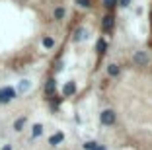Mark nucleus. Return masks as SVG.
Instances as JSON below:
<instances>
[{
	"label": "nucleus",
	"mask_w": 152,
	"mask_h": 150,
	"mask_svg": "<svg viewBox=\"0 0 152 150\" xmlns=\"http://www.w3.org/2000/svg\"><path fill=\"white\" fill-rule=\"evenodd\" d=\"M99 121H102V125H105V127H111V125H115V121H117L115 111H111V109H103L102 113H99Z\"/></svg>",
	"instance_id": "obj_1"
},
{
	"label": "nucleus",
	"mask_w": 152,
	"mask_h": 150,
	"mask_svg": "<svg viewBox=\"0 0 152 150\" xmlns=\"http://www.w3.org/2000/svg\"><path fill=\"white\" fill-rule=\"evenodd\" d=\"M113 26H115V16L109 12V14H105V16L102 18V31L109 33V31L113 29Z\"/></svg>",
	"instance_id": "obj_2"
},
{
	"label": "nucleus",
	"mask_w": 152,
	"mask_h": 150,
	"mask_svg": "<svg viewBox=\"0 0 152 150\" xmlns=\"http://www.w3.org/2000/svg\"><path fill=\"white\" fill-rule=\"evenodd\" d=\"M148 61H150V57H148L146 51H137V53L133 55V62L137 66H146Z\"/></svg>",
	"instance_id": "obj_3"
},
{
	"label": "nucleus",
	"mask_w": 152,
	"mask_h": 150,
	"mask_svg": "<svg viewBox=\"0 0 152 150\" xmlns=\"http://www.w3.org/2000/svg\"><path fill=\"white\" fill-rule=\"evenodd\" d=\"M14 97H16V90L14 88H0V103H8Z\"/></svg>",
	"instance_id": "obj_4"
},
{
	"label": "nucleus",
	"mask_w": 152,
	"mask_h": 150,
	"mask_svg": "<svg viewBox=\"0 0 152 150\" xmlns=\"http://www.w3.org/2000/svg\"><path fill=\"white\" fill-rule=\"evenodd\" d=\"M105 49H107V41L103 39V37H99L98 43H96V51H98L99 57H103V55H105Z\"/></svg>",
	"instance_id": "obj_5"
},
{
	"label": "nucleus",
	"mask_w": 152,
	"mask_h": 150,
	"mask_svg": "<svg viewBox=\"0 0 152 150\" xmlns=\"http://www.w3.org/2000/svg\"><path fill=\"white\" fill-rule=\"evenodd\" d=\"M55 90H57V82H55V78H49L47 84H45V94L47 96H55Z\"/></svg>",
	"instance_id": "obj_6"
},
{
	"label": "nucleus",
	"mask_w": 152,
	"mask_h": 150,
	"mask_svg": "<svg viewBox=\"0 0 152 150\" xmlns=\"http://www.w3.org/2000/svg\"><path fill=\"white\" fill-rule=\"evenodd\" d=\"M107 74L111 76V78L119 76V74H121V66H119V64H115V62H111V64L107 66Z\"/></svg>",
	"instance_id": "obj_7"
},
{
	"label": "nucleus",
	"mask_w": 152,
	"mask_h": 150,
	"mask_svg": "<svg viewBox=\"0 0 152 150\" xmlns=\"http://www.w3.org/2000/svg\"><path fill=\"white\" fill-rule=\"evenodd\" d=\"M64 140V135H63V132H57V135H53V137H51L49 138V144H58V142H63Z\"/></svg>",
	"instance_id": "obj_8"
},
{
	"label": "nucleus",
	"mask_w": 152,
	"mask_h": 150,
	"mask_svg": "<svg viewBox=\"0 0 152 150\" xmlns=\"http://www.w3.org/2000/svg\"><path fill=\"white\" fill-rule=\"evenodd\" d=\"M86 35H88V33H86V29H84V27H78V29L74 31V41H82Z\"/></svg>",
	"instance_id": "obj_9"
},
{
	"label": "nucleus",
	"mask_w": 152,
	"mask_h": 150,
	"mask_svg": "<svg viewBox=\"0 0 152 150\" xmlns=\"http://www.w3.org/2000/svg\"><path fill=\"white\" fill-rule=\"evenodd\" d=\"M76 92V86L72 84V82H68L66 86H64V96H70V94H74Z\"/></svg>",
	"instance_id": "obj_10"
},
{
	"label": "nucleus",
	"mask_w": 152,
	"mask_h": 150,
	"mask_svg": "<svg viewBox=\"0 0 152 150\" xmlns=\"http://www.w3.org/2000/svg\"><path fill=\"white\" fill-rule=\"evenodd\" d=\"M55 20H63L64 18V8H61V6H58V8H55Z\"/></svg>",
	"instance_id": "obj_11"
},
{
	"label": "nucleus",
	"mask_w": 152,
	"mask_h": 150,
	"mask_svg": "<svg viewBox=\"0 0 152 150\" xmlns=\"http://www.w3.org/2000/svg\"><path fill=\"white\" fill-rule=\"evenodd\" d=\"M23 125H26V117H20V119L14 123V129H16V131H22Z\"/></svg>",
	"instance_id": "obj_12"
},
{
	"label": "nucleus",
	"mask_w": 152,
	"mask_h": 150,
	"mask_svg": "<svg viewBox=\"0 0 152 150\" xmlns=\"http://www.w3.org/2000/svg\"><path fill=\"white\" fill-rule=\"evenodd\" d=\"M102 2H103V6H105L107 10H113L117 6V0H102Z\"/></svg>",
	"instance_id": "obj_13"
},
{
	"label": "nucleus",
	"mask_w": 152,
	"mask_h": 150,
	"mask_svg": "<svg viewBox=\"0 0 152 150\" xmlns=\"http://www.w3.org/2000/svg\"><path fill=\"white\" fill-rule=\"evenodd\" d=\"M55 45V41H53V37H43V47H47V49H51Z\"/></svg>",
	"instance_id": "obj_14"
},
{
	"label": "nucleus",
	"mask_w": 152,
	"mask_h": 150,
	"mask_svg": "<svg viewBox=\"0 0 152 150\" xmlns=\"http://www.w3.org/2000/svg\"><path fill=\"white\" fill-rule=\"evenodd\" d=\"M41 132H43V127H41V125H33V132H31L33 137H39Z\"/></svg>",
	"instance_id": "obj_15"
},
{
	"label": "nucleus",
	"mask_w": 152,
	"mask_h": 150,
	"mask_svg": "<svg viewBox=\"0 0 152 150\" xmlns=\"http://www.w3.org/2000/svg\"><path fill=\"white\" fill-rule=\"evenodd\" d=\"M96 146H98V142H92V140H90V142H86V144H84V150H94Z\"/></svg>",
	"instance_id": "obj_16"
},
{
	"label": "nucleus",
	"mask_w": 152,
	"mask_h": 150,
	"mask_svg": "<svg viewBox=\"0 0 152 150\" xmlns=\"http://www.w3.org/2000/svg\"><path fill=\"white\" fill-rule=\"evenodd\" d=\"M76 4L82 8H90V0H76Z\"/></svg>",
	"instance_id": "obj_17"
},
{
	"label": "nucleus",
	"mask_w": 152,
	"mask_h": 150,
	"mask_svg": "<svg viewBox=\"0 0 152 150\" xmlns=\"http://www.w3.org/2000/svg\"><path fill=\"white\" fill-rule=\"evenodd\" d=\"M27 88H29V82H27V80H23L22 84H20V92H26Z\"/></svg>",
	"instance_id": "obj_18"
},
{
	"label": "nucleus",
	"mask_w": 152,
	"mask_h": 150,
	"mask_svg": "<svg viewBox=\"0 0 152 150\" xmlns=\"http://www.w3.org/2000/svg\"><path fill=\"white\" fill-rule=\"evenodd\" d=\"M129 2H131V0H119V4L123 6V8H125V6H129Z\"/></svg>",
	"instance_id": "obj_19"
},
{
	"label": "nucleus",
	"mask_w": 152,
	"mask_h": 150,
	"mask_svg": "<svg viewBox=\"0 0 152 150\" xmlns=\"http://www.w3.org/2000/svg\"><path fill=\"white\" fill-rule=\"evenodd\" d=\"M94 150H105V148H103V146H96Z\"/></svg>",
	"instance_id": "obj_20"
},
{
	"label": "nucleus",
	"mask_w": 152,
	"mask_h": 150,
	"mask_svg": "<svg viewBox=\"0 0 152 150\" xmlns=\"http://www.w3.org/2000/svg\"><path fill=\"white\" fill-rule=\"evenodd\" d=\"M2 150H12V146H4V148H2Z\"/></svg>",
	"instance_id": "obj_21"
}]
</instances>
